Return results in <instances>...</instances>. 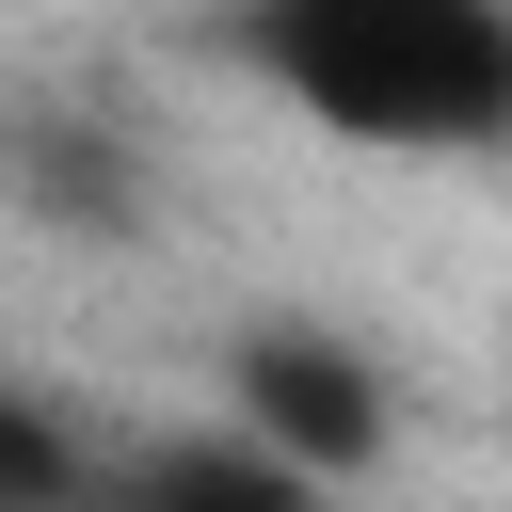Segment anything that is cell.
<instances>
[{
	"instance_id": "1",
	"label": "cell",
	"mask_w": 512,
	"mask_h": 512,
	"mask_svg": "<svg viewBox=\"0 0 512 512\" xmlns=\"http://www.w3.org/2000/svg\"><path fill=\"white\" fill-rule=\"evenodd\" d=\"M240 64L368 160L512 144V0H240Z\"/></svg>"
},
{
	"instance_id": "2",
	"label": "cell",
	"mask_w": 512,
	"mask_h": 512,
	"mask_svg": "<svg viewBox=\"0 0 512 512\" xmlns=\"http://www.w3.org/2000/svg\"><path fill=\"white\" fill-rule=\"evenodd\" d=\"M224 416H240L272 464L336 480V496L400 448V384H384V352H368L352 320H304V304H256V320L224 336Z\"/></svg>"
},
{
	"instance_id": "3",
	"label": "cell",
	"mask_w": 512,
	"mask_h": 512,
	"mask_svg": "<svg viewBox=\"0 0 512 512\" xmlns=\"http://www.w3.org/2000/svg\"><path fill=\"white\" fill-rule=\"evenodd\" d=\"M96 512H336V480L272 464L240 416H192V432H144V448H96Z\"/></svg>"
},
{
	"instance_id": "4",
	"label": "cell",
	"mask_w": 512,
	"mask_h": 512,
	"mask_svg": "<svg viewBox=\"0 0 512 512\" xmlns=\"http://www.w3.org/2000/svg\"><path fill=\"white\" fill-rule=\"evenodd\" d=\"M0 176H16V208L64 224V240H128V224L160 208L144 160H128V128H96V112H32V128H0Z\"/></svg>"
},
{
	"instance_id": "5",
	"label": "cell",
	"mask_w": 512,
	"mask_h": 512,
	"mask_svg": "<svg viewBox=\"0 0 512 512\" xmlns=\"http://www.w3.org/2000/svg\"><path fill=\"white\" fill-rule=\"evenodd\" d=\"M0 512H96V432L0 368Z\"/></svg>"
}]
</instances>
